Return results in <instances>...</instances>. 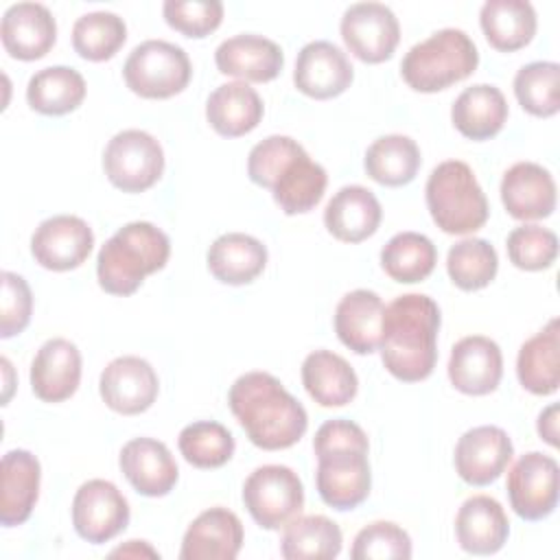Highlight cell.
Instances as JSON below:
<instances>
[{"mask_svg":"<svg viewBox=\"0 0 560 560\" xmlns=\"http://www.w3.org/2000/svg\"><path fill=\"white\" fill-rule=\"evenodd\" d=\"M228 405L249 442L262 451L293 446L308 427L302 402L269 372L238 376L228 392Z\"/></svg>","mask_w":560,"mask_h":560,"instance_id":"1","label":"cell"},{"mask_svg":"<svg viewBox=\"0 0 560 560\" xmlns=\"http://www.w3.org/2000/svg\"><path fill=\"white\" fill-rule=\"evenodd\" d=\"M440 306L424 293H405L385 306L381 326V361L402 381L418 383L431 376L438 361Z\"/></svg>","mask_w":560,"mask_h":560,"instance_id":"2","label":"cell"},{"mask_svg":"<svg viewBox=\"0 0 560 560\" xmlns=\"http://www.w3.org/2000/svg\"><path fill=\"white\" fill-rule=\"evenodd\" d=\"M317 455L315 483L322 501L335 510H354L372 488L365 431L346 418L326 420L313 438Z\"/></svg>","mask_w":560,"mask_h":560,"instance_id":"3","label":"cell"},{"mask_svg":"<svg viewBox=\"0 0 560 560\" xmlns=\"http://www.w3.org/2000/svg\"><path fill=\"white\" fill-rule=\"evenodd\" d=\"M247 175L256 186L271 190L284 214L313 210L328 184L324 166L289 136H269L254 144L247 155Z\"/></svg>","mask_w":560,"mask_h":560,"instance_id":"4","label":"cell"},{"mask_svg":"<svg viewBox=\"0 0 560 560\" xmlns=\"http://www.w3.org/2000/svg\"><path fill=\"white\" fill-rule=\"evenodd\" d=\"M171 256L168 236L149 221H131L105 241L96 256V278L105 293L131 295Z\"/></svg>","mask_w":560,"mask_h":560,"instance_id":"5","label":"cell"},{"mask_svg":"<svg viewBox=\"0 0 560 560\" xmlns=\"http://www.w3.org/2000/svg\"><path fill=\"white\" fill-rule=\"evenodd\" d=\"M479 52L462 28H440L413 44L400 61L405 83L416 92H440L475 72Z\"/></svg>","mask_w":560,"mask_h":560,"instance_id":"6","label":"cell"},{"mask_svg":"<svg viewBox=\"0 0 560 560\" xmlns=\"http://www.w3.org/2000/svg\"><path fill=\"white\" fill-rule=\"evenodd\" d=\"M424 199L433 223L446 234L477 232L490 214L486 192L462 160H446L431 171Z\"/></svg>","mask_w":560,"mask_h":560,"instance_id":"7","label":"cell"},{"mask_svg":"<svg viewBox=\"0 0 560 560\" xmlns=\"http://www.w3.org/2000/svg\"><path fill=\"white\" fill-rule=\"evenodd\" d=\"M190 74L186 50L164 39L138 44L122 66L127 88L142 98H171L188 85Z\"/></svg>","mask_w":560,"mask_h":560,"instance_id":"8","label":"cell"},{"mask_svg":"<svg viewBox=\"0 0 560 560\" xmlns=\"http://www.w3.org/2000/svg\"><path fill=\"white\" fill-rule=\"evenodd\" d=\"M243 503L262 529H280L304 508V486L298 472L282 464L258 466L243 483Z\"/></svg>","mask_w":560,"mask_h":560,"instance_id":"9","label":"cell"},{"mask_svg":"<svg viewBox=\"0 0 560 560\" xmlns=\"http://www.w3.org/2000/svg\"><path fill=\"white\" fill-rule=\"evenodd\" d=\"M103 168L122 192L149 190L164 173L162 144L142 129L118 131L103 151Z\"/></svg>","mask_w":560,"mask_h":560,"instance_id":"10","label":"cell"},{"mask_svg":"<svg viewBox=\"0 0 560 560\" xmlns=\"http://www.w3.org/2000/svg\"><path fill=\"white\" fill-rule=\"evenodd\" d=\"M558 462L551 455L529 451L508 472V497L523 521H542L558 505Z\"/></svg>","mask_w":560,"mask_h":560,"instance_id":"11","label":"cell"},{"mask_svg":"<svg viewBox=\"0 0 560 560\" xmlns=\"http://www.w3.org/2000/svg\"><path fill=\"white\" fill-rule=\"evenodd\" d=\"M339 31L348 50L365 63L389 59L400 42L398 18L381 2L350 4L343 11Z\"/></svg>","mask_w":560,"mask_h":560,"instance_id":"12","label":"cell"},{"mask_svg":"<svg viewBox=\"0 0 560 560\" xmlns=\"http://www.w3.org/2000/svg\"><path fill=\"white\" fill-rule=\"evenodd\" d=\"M72 525L83 540L107 542L129 525V503L112 481L90 479L72 499Z\"/></svg>","mask_w":560,"mask_h":560,"instance_id":"13","label":"cell"},{"mask_svg":"<svg viewBox=\"0 0 560 560\" xmlns=\"http://www.w3.org/2000/svg\"><path fill=\"white\" fill-rule=\"evenodd\" d=\"M92 247V228L74 214H55L42 221L31 236V254L35 262L50 271H70L81 267Z\"/></svg>","mask_w":560,"mask_h":560,"instance_id":"14","label":"cell"},{"mask_svg":"<svg viewBox=\"0 0 560 560\" xmlns=\"http://www.w3.org/2000/svg\"><path fill=\"white\" fill-rule=\"evenodd\" d=\"M160 381L147 359L125 354L105 365L98 381L103 402L122 416L147 411L158 398Z\"/></svg>","mask_w":560,"mask_h":560,"instance_id":"15","label":"cell"},{"mask_svg":"<svg viewBox=\"0 0 560 560\" xmlns=\"http://www.w3.org/2000/svg\"><path fill=\"white\" fill-rule=\"evenodd\" d=\"M510 435L494 424L468 429L455 444V470L468 486H490L512 462Z\"/></svg>","mask_w":560,"mask_h":560,"instance_id":"16","label":"cell"},{"mask_svg":"<svg viewBox=\"0 0 560 560\" xmlns=\"http://www.w3.org/2000/svg\"><path fill=\"white\" fill-rule=\"evenodd\" d=\"M354 79V68L348 55L326 39H315L302 46L295 59V88L317 101L343 94Z\"/></svg>","mask_w":560,"mask_h":560,"instance_id":"17","label":"cell"},{"mask_svg":"<svg viewBox=\"0 0 560 560\" xmlns=\"http://www.w3.org/2000/svg\"><path fill=\"white\" fill-rule=\"evenodd\" d=\"M503 376V354L497 341L483 335L462 337L448 357L451 385L468 396L494 392Z\"/></svg>","mask_w":560,"mask_h":560,"instance_id":"18","label":"cell"},{"mask_svg":"<svg viewBox=\"0 0 560 560\" xmlns=\"http://www.w3.org/2000/svg\"><path fill=\"white\" fill-rule=\"evenodd\" d=\"M4 50L20 61H35L48 55L57 39V22L39 2L11 4L0 22Z\"/></svg>","mask_w":560,"mask_h":560,"instance_id":"19","label":"cell"},{"mask_svg":"<svg viewBox=\"0 0 560 560\" xmlns=\"http://www.w3.org/2000/svg\"><path fill=\"white\" fill-rule=\"evenodd\" d=\"M243 547V523L228 508L203 510L182 538L179 560H234Z\"/></svg>","mask_w":560,"mask_h":560,"instance_id":"20","label":"cell"},{"mask_svg":"<svg viewBox=\"0 0 560 560\" xmlns=\"http://www.w3.org/2000/svg\"><path fill=\"white\" fill-rule=\"evenodd\" d=\"M214 63L221 74L241 81L265 83L280 74L284 66L282 48L262 35L241 33L223 39L214 50Z\"/></svg>","mask_w":560,"mask_h":560,"instance_id":"21","label":"cell"},{"mask_svg":"<svg viewBox=\"0 0 560 560\" xmlns=\"http://www.w3.org/2000/svg\"><path fill=\"white\" fill-rule=\"evenodd\" d=\"M501 201L518 221L547 219L556 210V182L545 166L516 162L503 173Z\"/></svg>","mask_w":560,"mask_h":560,"instance_id":"22","label":"cell"},{"mask_svg":"<svg viewBox=\"0 0 560 560\" xmlns=\"http://www.w3.org/2000/svg\"><path fill=\"white\" fill-rule=\"evenodd\" d=\"M125 479L133 486L136 492L144 497H164L168 494L179 477L175 457L168 446L153 438H133L129 440L118 457Z\"/></svg>","mask_w":560,"mask_h":560,"instance_id":"23","label":"cell"},{"mask_svg":"<svg viewBox=\"0 0 560 560\" xmlns=\"http://www.w3.org/2000/svg\"><path fill=\"white\" fill-rule=\"evenodd\" d=\"M81 381V352L63 339L52 337L39 346L31 363L33 394L44 402L68 400Z\"/></svg>","mask_w":560,"mask_h":560,"instance_id":"24","label":"cell"},{"mask_svg":"<svg viewBox=\"0 0 560 560\" xmlns=\"http://www.w3.org/2000/svg\"><path fill=\"white\" fill-rule=\"evenodd\" d=\"M455 536L466 553H497L510 536V521L503 505L488 494L466 499L455 516Z\"/></svg>","mask_w":560,"mask_h":560,"instance_id":"25","label":"cell"},{"mask_svg":"<svg viewBox=\"0 0 560 560\" xmlns=\"http://www.w3.org/2000/svg\"><path fill=\"white\" fill-rule=\"evenodd\" d=\"M383 219L376 195L359 184L339 188L324 210L326 230L341 243H361L370 238Z\"/></svg>","mask_w":560,"mask_h":560,"instance_id":"26","label":"cell"},{"mask_svg":"<svg viewBox=\"0 0 560 560\" xmlns=\"http://www.w3.org/2000/svg\"><path fill=\"white\" fill-rule=\"evenodd\" d=\"M2 499H0V523L15 527L28 521L37 497L42 466L39 459L24 448H13L2 455Z\"/></svg>","mask_w":560,"mask_h":560,"instance_id":"27","label":"cell"},{"mask_svg":"<svg viewBox=\"0 0 560 560\" xmlns=\"http://www.w3.org/2000/svg\"><path fill=\"white\" fill-rule=\"evenodd\" d=\"M385 304L378 293L354 289L335 308V332L339 341L357 354H372L381 343Z\"/></svg>","mask_w":560,"mask_h":560,"instance_id":"28","label":"cell"},{"mask_svg":"<svg viewBox=\"0 0 560 560\" xmlns=\"http://www.w3.org/2000/svg\"><path fill=\"white\" fill-rule=\"evenodd\" d=\"M518 383L536 394L549 396L560 385V319L553 317L542 330L529 337L516 357Z\"/></svg>","mask_w":560,"mask_h":560,"instance_id":"29","label":"cell"},{"mask_svg":"<svg viewBox=\"0 0 560 560\" xmlns=\"http://www.w3.org/2000/svg\"><path fill=\"white\" fill-rule=\"evenodd\" d=\"M265 105L258 92L245 81L219 85L206 101V118L210 127L225 138H238L258 127Z\"/></svg>","mask_w":560,"mask_h":560,"instance_id":"30","label":"cell"},{"mask_svg":"<svg viewBox=\"0 0 560 560\" xmlns=\"http://www.w3.org/2000/svg\"><path fill=\"white\" fill-rule=\"evenodd\" d=\"M210 273L232 287L249 284L267 267V247L249 234L228 232L221 234L208 249Z\"/></svg>","mask_w":560,"mask_h":560,"instance_id":"31","label":"cell"},{"mask_svg":"<svg viewBox=\"0 0 560 560\" xmlns=\"http://www.w3.org/2000/svg\"><path fill=\"white\" fill-rule=\"evenodd\" d=\"M451 120L464 138L488 140L503 129L508 120V101L497 85L475 83L455 98Z\"/></svg>","mask_w":560,"mask_h":560,"instance_id":"32","label":"cell"},{"mask_svg":"<svg viewBox=\"0 0 560 560\" xmlns=\"http://www.w3.org/2000/svg\"><path fill=\"white\" fill-rule=\"evenodd\" d=\"M302 383L308 396L322 407H343L359 389V378L352 365L330 350H315L304 359Z\"/></svg>","mask_w":560,"mask_h":560,"instance_id":"33","label":"cell"},{"mask_svg":"<svg viewBox=\"0 0 560 560\" xmlns=\"http://www.w3.org/2000/svg\"><path fill=\"white\" fill-rule=\"evenodd\" d=\"M488 44L501 52L525 48L536 35V11L527 0H488L479 11Z\"/></svg>","mask_w":560,"mask_h":560,"instance_id":"34","label":"cell"},{"mask_svg":"<svg viewBox=\"0 0 560 560\" xmlns=\"http://www.w3.org/2000/svg\"><path fill=\"white\" fill-rule=\"evenodd\" d=\"M85 79L70 66H48L35 72L26 85V103L44 116L74 112L85 98Z\"/></svg>","mask_w":560,"mask_h":560,"instance_id":"35","label":"cell"},{"mask_svg":"<svg viewBox=\"0 0 560 560\" xmlns=\"http://www.w3.org/2000/svg\"><path fill=\"white\" fill-rule=\"evenodd\" d=\"M422 158L416 140L402 133H389L376 138L363 158L365 173L383 186H405L420 171Z\"/></svg>","mask_w":560,"mask_h":560,"instance_id":"36","label":"cell"},{"mask_svg":"<svg viewBox=\"0 0 560 560\" xmlns=\"http://www.w3.org/2000/svg\"><path fill=\"white\" fill-rule=\"evenodd\" d=\"M341 529L335 521L322 514L295 516L284 525L280 553L287 560L304 558H337L341 551Z\"/></svg>","mask_w":560,"mask_h":560,"instance_id":"37","label":"cell"},{"mask_svg":"<svg viewBox=\"0 0 560 560\" xmlns=\"http://www.w3.org/2000/svg\"><path fill=\"white\" fill-rule=\"evenodd\" d=\"M438 262V249L420 232H398L381 249L383 271L402 284L424 280Z\"/></svg>","mask_w":560,"mask_h":560,"instance_id":"38","label":"cell"},{"mask_svg":"<svg viewBox=\"0 0 560 560\" xmlns=\"http://www.w3.org/2000/svg\"><path fill=\"white\" fill-rule=\"evenodd\" d=\"M497 269V249L486 238H462L446 254L448 278L462 291H479L488 287L494 280Z\"/></svg>","mask_w":560,"mask_h":560,"instance_id":"39","label":"cell"},{"mask_svg":"<svg viewBox=\"0 0 560 560\" xmlns=\"http://www.w3.org/2000/svg\"><path fill=\"white\" fill-rule=\"evenodd\" d=\"M127 39V24L112 11H92L72 26V46L88 61L112 59Z\"/></svg>","mask_w":560,"mask_h":560,"instance_id":"40","label":"cell"},{"mask_svg":"<svg viewBox=\"0 0 560 560\" xmlns=\"http://www.w3.org/2000/svg\"><path fill=\"white\" fill-rule=\"evenodd\" d=\"M518 105L538 118H549L560 109V66L556 61H532L514 77Z\"/></svg>","mask_w":560,"mask_h":560,"instance_id":"41","label":"cell"},{"mask_svg":"<svg viewBox=\"0 0 560 560\" xmlns=\"http://www.w3.org/2000/svg\"><path fill=\"white\" fill-rule=\"evenodd\" d=\"M179 453L195 468H221L234 455L232 433L214 420H199L186 424L177 438Z\"/></svg>","mask_w":560,"mask_h":560,"instance_id":"42","label":"cell"},{"mask_svg":"<svg viewBox=\"0 0 560 560\" xmlns=\"http://www.w3.org/2000/svg\"><path fill=\"white\" fill-rule=\"evenodd\" d=\"M510 262L523 271L549 269L558 258V236L549 228L525 223L508 234Z\"/></svg>","mask_w":560,"mask_h":560,"instance_id":"43","label":"cell"},{"mask_svg":"<svg viewBox=\"0 0 560 560\" xmlns=\"http://www.w3.org/2000/svg\"><path fill=\"white\" fill-rule=\"evenodd\" d=\"M350 556L354 560H407L411 558V538L392 521H374L354 536Z\"/></svg>","mask_w":560,"mask_h":560,"instance_id":"44","label":"cell"},{"mask_svg":"<svg viewBox=\"0 0 560 560\" xmlns=\"http://www.w3.org/2000/svg\"><path fill=\"white\" fill-rule=\"evenodd\" d=\"M162 15L171 28L199 39L219 28L223 4L219 0H166Z\"/></svg>","mask_w":560,"mask_h":560,"instance_id":"45","label":"cell"},{"mask_svg":"<svg viewBox=\"0 0 560 560\" xmlns=\"http://www.w3.org/2000/svg\"><path fill=\"white\" fill-rule=\"evenodd\" d=\"M2 300H0V337L9 339L20 335L33 313V293L26 280L13 271H2Z\"/></svg>","mask_w":560,"mask_h":560,"instance_id":"46","label":"cell"},{"mask_svg":"<svg viewBox=\"0 0 560 560\" xmlns=\"http://www.w3.org/2000/svg\"><path fill=\"white\" fill-rule=\"evenodd\" d=\"M538 435L551 444L558 446V405L551 402L549 407H545L538 416Z\"/></svg>","mask_w":560,"mask_h":560,"instance_id":"47","label":"cell"},{"mask_svg":"<svg viewBox=\"0 0 560 560\" xmlns=\"http://www.w3.org/2000/svg\"><path fill=\"white\" fill-rule=\"evenodd\" d=\"M109 556H131V558L149 556V558H160V553L153 547H149L144 540H129L127 545L114 549Z\"/></svg>","mask_w":560,"mask_h":560,"instance_id":"48","label":"cell"},{"mask_svg":"<svg viewBox=\"0 0 560 560\" xmlns=\"http://www.w3.org/2000/svg\"><path fill=\"white\" fill-rule=\"evenodd\" d=\"M0 363H2V370H4V383H7V385H4L2 402L7 405V400H9V396H11V387H13V385H11V363H9V359H2Z\"/></svg>","mask_w":560,"mask_h":560,"instance_id":"49","label":"cell"}]
</instances>
